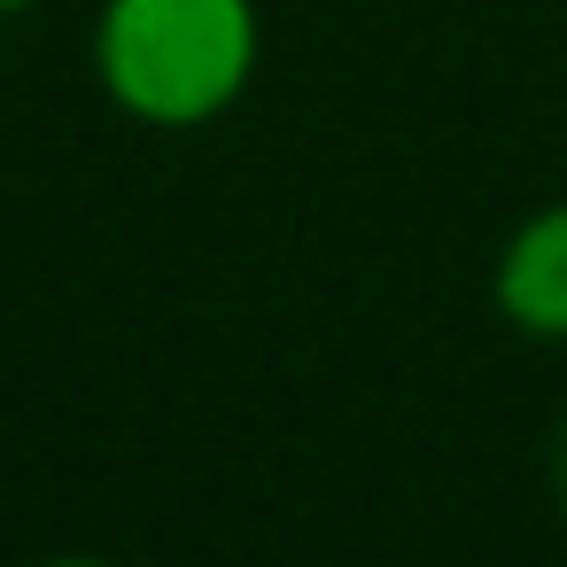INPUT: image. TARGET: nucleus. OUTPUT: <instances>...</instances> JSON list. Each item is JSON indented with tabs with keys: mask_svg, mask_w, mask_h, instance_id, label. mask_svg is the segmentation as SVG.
<instances>
[{
	"mask_svg": "<svg viewBox=\"0 0 567 567\" xmlns=\"http://www.w3.org/2000/svg\"><path fill=\"white\" fill-rule=\"evenodd\" d=\"M265 63L257 0H102L94 79L156 133H195L226 117Z\"/></svg>",
	"mask_w": 567,
	"mask_h": 567,
	"instance_id": "obj_1",
	"label": "nucleus"
},
{
	"mask_svg": "<svg viewBox=\"0 0 567 567\" xmlns=\"http://www.w3.org/2000/svg\"><path fill=\"white\" fill-rule=\"evenodd\" d=\"M489 296H497V319L513 334L567 342V203H544L505 234Z\"/></svg>",
	"mask_w": 567,
	"mask_h": 567,
	"instance_id": "obj_2",
	"label": "nucleus"
},
{
	"mask_svg": "<svg viewBox=\"0 0 567 567\" xmlns=\"http://www.w3.org/2000/svg\"><path fill=\"white\" fill-rule=\"evenodd\" d=\"M559 505H567V435H559Z\"/></svg>",
	"mask_w": 567,
	"mask_h": 567,
	"instance_id": "obj_3",
	"label": "nucleus"
},
{
	"mask_svg": "<svg viewBox=\"0 0 567 567\" xmlns=\"http://www.w3.org/2000/svg\"><path fill=\"white\" fill-rule=\"evenodd\" d=\"M17 9H40V0H0V17H17Z\"/></svg>",
	"mask_w": 567,
	"mask_h": 567,
	"instance_id": "obj_4",
	"label": "nucleus"
}]
</instances>
